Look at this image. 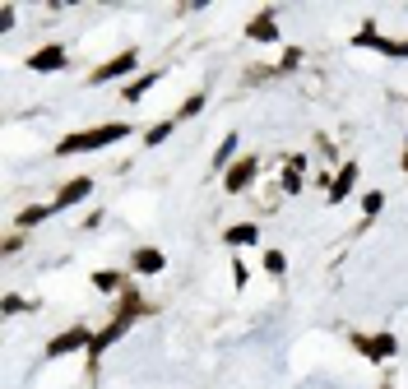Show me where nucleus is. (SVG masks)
Listing matches in <instances>:
<instances>
[{"mask_svg": "<svg viewBox=\"0 0 408 389\" xmlns=\"http://www.w3.org/2000/svg\"><path fill=\"white\" fill-rule=\"evenodd\" d=\"M130 135V125H93V130H84V135H65L61 149L56 153H89V149H107V144H121Z\"/></svg>", "mask_w": 408, "mask_h": 389, "instance_id": "1", "label": "nucleus"}, {"mask_svg": "<svg viewBox=\"0 0 408 389\" xmlns=\"http://www.w3.org/2000/svg\"><path fill=\"white\" fill-rule=\"evenodd\" d=\"M79 348H93V334L79 325V329H65L47 343V357H65V352H79Z\"/></svg>", "mask_w": 408, "mask_h": 389, "instance_id": "2", "label": "nucleus"}, {"mask_svg": "<svg viewBox=\"0 0 408 389\" xmlns=\"http://www.w3.org/2000/svg\"><path fill=\"white\" fill-rule=\"evenodd\" d=\"M135 65H140V56H135V51H121V56H116V61H107V65H98L93 75H89V84H111V79H121V75H130V70H135Z\"/></svg>", "mask_w": 408, "mask_h": 389, "instance_id": "3", "label": "nucleus"}, {"mask_svg": "<svg viewBox=\"0 0 408 389\" xmlns=\"http://www.w3.org/2000/svg\"><path fill=\"white\" fill-rule=\"evenodd\" d=\"M65 61H70L65 47L51 42V47H42V51H33V56H28V70H33V75H51V70H65Z\"/></svg>", "mask_w": 408, "mask_h": 389, "instance_id": "4", "label": "nucleus"}, {"mask_svg": "<svg viewBox=\"0 0 408 389\" xmlns=\"http://www.w3.org/2000/svg\"><path fill=\"white\" fill-rule=\"evenodd\" d=\"M255 171H260V162H255V158H241V162H232L228 181H223V186H228V195H241V190L255 181Z\"/></svg>", "mask_w": 408, "mask_h": 389, "instance_id": "5", "label": "nucleus"}, {"mask_svg": "<svg viewBox=\"0 0 408 389\" xmlns=\"http://www.w3.org/2000/svg\"><path fill=\"white\" fill-rule=\"evenodd\" d=\"M353 42H358V47H376V51H385V56H408V42H385V37L376 32V23H367Z\"/></svg>", "mask_w": 408, "mask_h": 389, "instance_id": "6", "label": "nucleus"}, {"mask_svg": "<svg viewBox=\"0 0 408 389\" xmlns=\"http://www.w3.org/2000/svg\"><path fill=\"white\" fill-rule=\"evenodd\" d=\"M89 195H93V181H89V176H75V181H70V186L56 195V209H70V204L89 200Z\"/></svg>", "mask_w": 408, "mask_h": 389, "instance_id": "7", "label": "nucleus"}, {"mask_svg": "<svg viewBox=\"0 0 408 389\" xmlns=\"http://www.w3.org/2000/svg\"><path fill=\"white\" fill-rule=\"evenodd\" d=\"M246 32H251L255 42H279V23H274V10H265V15H255L251 23H246Z\"/></svg>", "mask_w": 408, "mask_h": 389, "instance_id": "8", "label": "nucleus"}, {"mask_svg": "<svg viewBox=\"0 0 408 389\" xmlns=\"http://www.w3.org/2000/svg\"><path fill=\"white\" fill-rule=\"evenodd\" d=\"M353 343H358V348H362V352H367V357H371V361H380V357H390L394 348H399V343H394L390 334H376V339H353Z\"/></svg>", "mask_w": 408, "mask_h": 389, "instance_id": "9", "label": "nucleus"}, {"mask_svg": "<svg viewBox=\"0 0 408 389\" xmlns=\"http://www.w3.org/2000/svg\"><path fill=\"white\" fill-rule=\"evenodd\" d=\"M353 186H358V167L348 162V167H339V176H334V186H330V204H344Z\"/></svg>", "mask_w": 408, "mask_h": 389, "instance_id": "10", "label": "nucleus"}, {"mask_svg": "<svg viewBox=\"0 0 408 389\" xmlns=\"http://www.w3.org/2000/svg\"><path fill=\"white\" fill-rule=\"evenodd\" d=\"M223 241H228V246H255V241H260V227H255V222H237V227L223 232Z\"/></svg>", "mask_w": 408, "mask_h": 389, "instance_id": "11", "label": "nucleus"}, {"mask_svg": "<svg viewBox=\"0 0 408 389\" xmlns=\"http://www.w3.org/2000/svg\"><path fill=\"white\" fill-rule=\"evenodd\" d=\"M135 269L140 274H163V250H135Z\"/></svg>", "mask_w": 408, "mask_h": 389, "instance_id": "12", "label": "nucleus"}, {"mask_svg": "<svg viewBox=\"0 0 408 389\" xmlns=\"http://www.w3.org/2000/svg\"><path fill=\"white\" fill-rule=\"evenodd\" d=\"M154 79H158V75H140V79H130V84H126V102H140V97L149 93V88H154Z\"/></svg>", "mask_w": 408, "mask_h": 389, "instance_id": "13", "label": "nucleus"}, {"mask_svg": "<svg viewBox=\"0 0 408 389\" xmlns=\"http://www.w3.org/2000/svg\"><path fill=\"white\" fill-rule=\"evenodd\" d=\"M93 287H98V292H116V287H121V274H111V269H98V274H93Z\"/></svg>", "mask_w": 408, "mask_h": 389, "instance_id": "14", "label": "nucleus"}, {"mask_svg": "<svg viewBox=\"0 0 408 389\" xmlns=\"http://www.w3.org/2000/svg\"><path fill=\"white\" fill-rule=\"evenodd\" d=\"M47 214H56V204H42V209H24V214H19V227H33V222H42Z\"/></svg>", "mask_w": 408, "mask_h": 389, "instance_id": "15", "label": "nucleus"}, {"mask_svg": "<svg viewBox=\"0 0 408 389\" xmlns=\"http://www.w3.org/2000/svg\"><path fill=\"white\" fill-rule=\"evenodd\" d=\"M172 125H176V121H163V125H154V130L144 135V144H149V149H158V144H163L167 135H172Z\"/></svg>", "mask_w": 408, "mask_h": 389, "instance_id": "16", "label": "nucleus"}, {"mask_svg": "<svg viewBox=\"0 0 408 389\" xmlns=\"http://www.w3.org/2000/svg\"><path fill=\"white\" fill-rule=\"evenodd\" d=\"M232 153H237V135H228V140H223V149L214 153V167H228V162H232Z\"/></svg>", "mask_w": 408, "mask_h": 389, "instance_id": "17", "label": "nucleus"}, {"mask_svg": "<svg viewBox=\"0 0 408 389\" xmlns=\"http://www.w3.org/2000/svg\"><path fill=\"white\" fill-rule=\"evenodd\" d=\"M380 209H385V195H380V190H371V195L362 200V214H367V218H376Z\"/></svg>", "mask_w": 408, "mask_h": 389, "instance_id": "18", "label": "nucleus"}, {"mask_svg": "<svg viewBox=\"0 0 408 389\" xmlns=\"http://www.w3.org/2000/svg\"><path fill=\"white\" fill-rule=\"evenodd\" d=\"M265 269L274 274V278H279L283 269H288V260H283V250H265Z\"/></svg>", "mask_w": 408, "mask_h": 389, "instance_id": "19", "label": "nucleus"}, {"mask_svg": "<svg viewBox=\"0 0 408 389\" xmlns=\"http://www.w3.org/2000/svg\"><path fill=\"white\" fill-rule=\"evenodd\" d=\"M200 111H204V93H195V97H186V107L176 111V116L186 121V116H200Z\"/></svg>", "mask_w": 408, "mask_h": 389, "instance_id": "20", "label": "nucleus"}, {"mask_svg": "<svg viewBox=\"0 0 408 389\" xmlns=\"http://www.w3.org/2000/svg\"><path fill=\"white\" fill-rule=\"evenodd\" d=\"M283 190H288V195H297V190H302V171H293V167L283 171Z\"/></svg>", "mask_w": 408, "mask_h": 389, "instance_id": "21", "label": "nucleus"}, {"mask_svg": "<svg viewBox=\"0 0 408 389\" xmlns=\"http://www.w3.org/2000/svg\"><path fill=\"white\" fill-rule=\"evenodd\" d=\"M297 61H302V51L293 47V51H283V61H279V70H297Z\"/></svg>", "mask_w": 408, "mask_h": 389, "instance_id": "22", "label": "nucleus"}, {"mask_svg": "<svg viewBox=\"0 0 408 389\" xmlns=\"http://www.w3.org/2000/svg\"><path fill=\"white\" fill-rule=\"evenodd\" d=\"M404 171H408V153H404Z\"/></svg>", "mask_w": 408, "mask_h": 389, "instance_id": "23", "label": "nucleus"}]
</instances>
